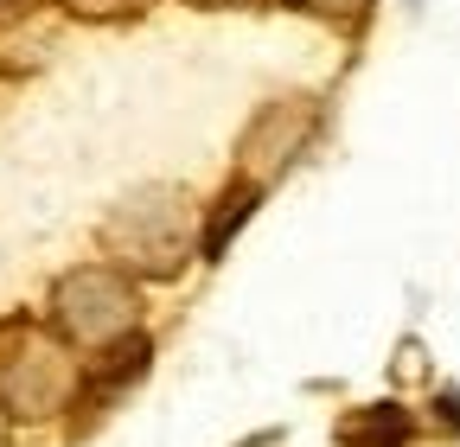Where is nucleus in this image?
<instances>
[{
    "mask_svg": "<svg viewBox=\"0 0 460 447\" xmlns=\"http://www.w3.org/2000/svg\"><path fill=\"white\" fill-rule=\"evenodd\" d=\"M109 256L122 262L128 275H147V282H166V275H180L186 256H192V205L180 186H147L135 192L122 211L109 217L102 231Z\"/></svg>",
    "mask_w": 460,
    "mask_h": 447,
    "instance_id": "nucleus-1",
    "label": "nucleus"
},
{
    "mask_svg": "<svg viewBox=\"0 0 460 447\" xmlns=\"http://www.w3.org/2000/svg\"><path fill=\"white\" fill-rule=\"evenodd\" d=\"M51 320L71 346H122L141 320L135 282L122 268H71L51 294Z\"/></svg>",
    "mask_w": 460,
    "mask_h": 447,
    "instance_id": "nucleus-2",
    "label": "nucleus"
},
{
    "mask_svg": "<svg viewBox=\"0 0 460 447\" xmlns=\"http://www.w3.org/2000/svg\"><path fill=\"white\" fill-rule=\"evenodd\" d=\"M71 390H77V371L51 332H32V326L7 332V358H0V403H7V416H51V409H65Z\"/></svg>",
    "mask_w": 460,
    "mask_h": 447,
    "instance_id": "nucleus-3",
    "label": "nucleus"
},
{
    "mask_svg": "<svg viewBox=\"0 0 460 447\" xmlns=\"http://www.w3.org/2000/svg\"><path fill=\"white\" fill-rule=\"evenodd\" d=\"M307 135H314V109H307V96H295V102H269L262 116L250 122V135H243V153H250V166H256V186H269V173L295 160Z\"/></svg>",
    "mask_w": 460,
    "mask_h": 447,
    "instance_id": "nucleus-4",
    "label": "nucleus"
},
{
    "mask_svg": "<svg viewBox=\"0 0 460 447\" xmlns=\"http://www.w3.org/2000/svg\"><path fill=\"white\" fill-rule=\"evenodd\" d=\"M410 409H396V403H371V409H358V416H345L339 422V441L345 447H402L410 441Z\"/></svg>",
    "mask_w": 460,
    "mask_h": 447,
    "instance_id": "nucleus-5",
    "label": "nucleus"
},
{
    "mask_svg": "<svg viewBox=\"0 0 460 447\" xmlns=\"http://www.w3.org/2000/svg\"><path fill=\"white\" fill-rule=\"evenodd\" d=\"M147 352H154V346H147V332H128L122 346H109V358L84 377V403H102V397H115V390H122L128 377H141V371H147Z\"/></svg>",
    "mask_w": 460,
    "mask_h": 447,
    "instance_id": "nucleus-6",
    "label": "nucleus"
},
{
    "mask_svg": "<svg viewBox=\"0 0 460 447\" xmlns=\"http://www.w3.org/2000/svg\"><path fill=\"white\" fill-rule=\"evenodd\" d=\"M256 198H262V186H256V180H243V186H230V192L217 198V217L205 224V237H199V250H205V256H224L230 231H237V224H250Z\"/></svg>",
    "mask_w": 460,
    "mask_h": 447,
    "instance_id": "nucleus-7",
    "label": "nucleus"
},
{
    "mask_svg": "<svg viewBox=\"0 0 460 447\" xmlns=\"http://www.w3.org/2000/svg\"><path fill=\"white\" fill-rule=\"evenodd\" d=\"M288 7L320 13V20H339V26H358V20L371 13V0H288Z\"/></svg>",
    "mask_w": 460,
    "mask_h": 447,
    "instance_id": "nucleus-8",
    "label": "nucleus"
},
{
    "mask_svg": "<svg viewBox=\"0 0 460 447\" xmlns=\"http://www.w3.org/2000/svg\"><path fill=\"white\" fill-rule=\"evenodd\" d=\"M65 7H71L77 20H128V13L147 7V0H65Z\"/></svg>",
    "mask_w": 460,
    "mask_h": 447,
    "instance_id": "nucleus-9",
    "label": "nucleus"
},
{
    "mask_svg": "<svg viewBox=\"0 0 460 447\" xmlns=\"http://www.w3.org/2000/svg\"><path fill=\"white\" fill-rule=\"evenodd\" d=\"M435 409H441V428H460V397H441Z\"/></svg>",
    "mask_w": 460,
    "mask_h": 447,
    "instance_id": "nucleus-10",
    "label": "nucleus"
},
{
    "mask_svg": "<svg viewBox=\"0 0 460 447\" xmlns=\"http://www.w3.org/2000/svg\"><path fill=\"white\" fill-rule=\"evenodd\" d=\"M192 7H256V0H192Z\"/></svg>",
    "mask_w": 460,
    "mask_h": 447,
    "instance_id": "nucleus-11",
    "label": "nucleus"
},
{
    "mask_svg": "<svg viewBox=\"0 0 460 447\" xmlns=\"http://www.w3.org/2000/svg\"><path fill=\"white\" fill-rule=\"evenodd\" d=\"M0 447H7V403H0Z\"/></svg>",
    "mask_w": 460,
    "mask_h": 447,
    "instance_id": "nucleus-12",
    "label": "nucleus"
},
{
    "mask_svg": "<svg viewBox=\"0 0 460 447\" xmlns=\"http://www.w3.org/2000/svg\"><path fill=\"white\" fill-rule=\"evenodd\" d=\"M13 7H26V0H0V13H13Z\"/></svg>",
    "mask_w": 460,
    "mask_h": 447,
    "instance_id": "nucleus-13",
    "label": "nucleus"
}]
</instances>
